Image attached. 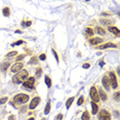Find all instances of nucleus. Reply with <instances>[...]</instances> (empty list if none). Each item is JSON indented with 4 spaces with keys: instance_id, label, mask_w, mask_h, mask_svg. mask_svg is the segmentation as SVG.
Here are the masks:
<instances>
[{
    "instance_id": "f257e3e1",
    "label": "nucleus",
    "mask_w": 120,
    "mask_h": 120,
    "mask_svg": "<svg viewBox=\"0 0 120 120\" xmlns=\"http://www.w3.org/2000/svg\"><path fill=\"white\" fill-rule=\"evenodd\" d=\"M26 79H28V71L27 70H22L19 73H17V75L12 78V82L13 83H23V81H25Z\"/></svg>"
},
{
    "instance_id": "f03ea898",
    "label": "nucleus",
    "mask_w": 120,
    "mask_h": 120,
    "mask_svg": "<svg viewBox=\"0 0 120 120\" xmlns=\"http://www.w3.org/2000/svg\"><path fill=\"white\" fill-rule=\"evenodd\" d=\"M29 101V95L25 94H19L13 97V102L15 104H19V105H22V104H25Z\"/></svg>"
},
{
    "instance_id": "7ed1b4c3",
    "label": "nucleus",
    "mask_w": 120,
    "mask_h": 120,
    "mask_svg": "<svg viewBox=\"0 0 120 120\" xmlns=\"http://www.w3.org/2000/svg\"><path fill=\"white\" fill-rule=\"evenodd\" d=\"M89 95H90L92 102L98 103L100 101V97H99V92H98V89L95 88L94 86H92L90 88V91H89Z\"/></svg>"
},
{
    "instance_id": "20e7f679",
    "label": "nucleus",
    "mask_w": 120,
    "mask_h": 120,
    "mask_svg": "<svg viewBox=\"0 0 120 120\" xmlns=\"http://www.w3.org/2000/svg\"><path fill=\"white\" fill-rule=\"evenodd\" d=\"M100 120H111V114L109 113L107 110L103 109L99 112V115H98Z\"/></svg>"
},
{
    "instance_id": "39448f33",
    "label": "nucleus",
    "mask_w": 120,
    "mask_h": 120,
    "mask_svg": "<svg viewBox=\"0 0 120 120\" xmlns=\"http://www.w3.org/2000/svg\"><path fill=\"white\" fill-rule=\"evenodd\" d=\"M34 83H35V78L34 77H30L27 79V81L23 83V86L26 87V88H28L29 90H31V89L34 88Z\"/></svg>"
},
{
    "instance_id": "423d86ee",
    "label": "nucleus",
    "mask_w": 120,
    "mask_h": 120,
    "mask_svg": "<svg viewBox=\"0 0 120 120\" xmlns=\"http://www.w3.org/2000/svg\"><path fill=\"white\" fill-rule=\"evenodd\" d=\"M109 80H110V84L112 85L114 89L117 88L118 86V83H117V79H116V76L113 72H109Z\"/></svg>"
},
{
    "instance_id": "0eeeda50",
    "label": "nucleus",
    "mask_w": 120,
    "mask_h": 120,
    "mask_svg": "<svg viewBox=\"0 0 120 120\" xmlns=\"http://www.w3.org/2000/svg\"><path fill=\"white\" fill-rule=\"evenodd\" d=\"M39 103H40V98L39 97H35L34 99L31 101V104H30V106H29V109L30 110H33V109H35L38 105H39Z\"/></svg>"
},
{
    "instance_id": "6e6552de",
    "label": "nucleus",
    "mask_w": 120,
    "mask_h": 120,
    "mask_svg": "<svg viewBox=\"0 0 120 120\" xmlns=\"http://www.w3.org/2000/svg\"><path fill=\"white\" fill-rule=\"evenodd\" d=\"M22 69H23V64L22 63H17V64L12 65V67L10 68V71L12 73H19L20 71H22Z\"/></svg>"
},
{
    "instance_id": "1a4fd4ad",
    "label": "nucleus",
    "mask_w": 120,
    "mask_h": 120,
    "mask_svg": "<svg viewBox=\"0 0 120 120\" xmlns=\"http://www.w3.org/2000/svg\"><path fill=\"white\" fill-rule=\"evenodd\" d=\"M102 83H103V86L105 87L107 90H109L110 89V80H109V77H107V76H104L103 79H102Z\"/></svg>"
},
{
    "instance_id": "9d476101",
    "label": "nucleus",
    "mask_w": 120,
    "mask_h": 120,
    "mask_svg": "<svg viewBox=\"0 0 120 120\" xmlns=\"http://www.w3.org/2000/svg\"><path fill=\"white\" fill-rule=\"evenodd\" d=\"M117 47V45L116 44H114V43H111V42H108V43H106V44H104V45H101L99 46V49L101 50H103V49H106V48H116Z\"/></svg>"
},
{
    "instance_id": "9b49d317",
    "label": "nucleus",
    "mask_w": 120,
    "mask_h": 120,
    "mask_svg": "<svg viewBox=\"0 0 120 120\" xmlns=\"http://www.w3.org/2000/svg\"><path fill=\"white\" fill-rule=\"evenodd\" d=\"M99 97H100V100L104 101V102H106V101L108 100V95H107V94H106V92L104 91L102 88H100V90H99Z\"/></svg>"
},
{
    "instance_id": "f8f14e48",
    "label": "nucleus",
    "mask_w": 120,
    "mask_h": 120,
    "mask_svg": "<svg viewBox=\"0 0 120 120\" xmlns=\"http://www.w3.org/2000/svg\"><path fill=\"white\" fill-rule=\"evenodd\" d=\"M9 63L8 62H3V63H1V65H0V71L1 72H6L7 69L9 68Z\"/></svg>"
},
{
    "instance_id": "ddd939ff",
    "label": "nucleus",
    "mask_w": 120,
    "mask_h": 120,
    "mask_svg": "<svg viewBox=\"0 0 120 120\" xmlns=\"http://www.w3.org/2000/svg\"><path fill=\"white\" fill-rule=\"evenodd\" d=\"M103 42V39L102 38H92V39L89 40V43H90L91 45H98L100 44V43Z\"/></svg>"
},
{
    "instance_id": "4468645a",
    "label": "nucleus",
    "mask_w": 120,
    "mask_h": 120,
    "mask_svg": "<svg viewBox=\"0 0 120 120\" xmlns=\"http://www.w3.org/2000/svg\"><path fill=\"white\" fill-rule=\"evenodd\" d=\"M91 109H92V114H94V115H97L98 114V111H99V106L97 105V103L94 102H91Z\"/></svg>"
},
{
    "instance_id": "2eb2a0df",
    "label": "nucleus",
    "mask_w": 120,
    "mask_h": 120,
    "mask_svg": "<svg viewBox=\"0 0 120 120\" xmlns=\"http://www.w3.org/2000/svg\"><path fill=\"white\" fill-rule=\"evenodd\" d=\"M108 30L111 32V33L115 34L117 37L119 36V30H118V28H116V27H112V26H110V27L108 28Z\"/></svg>"
},
{
    "instance_id": "dca6fc26",
    "label": "nucleus",
    "mask_w": 120,
    "mask_h": 120,
    "mask_svg": "<svg viewBox=\"0 0 120 120\" xmlns=\"http://www.w3.org/2000/svg\"><path fill=\"white\" fill-rule=\"evenodd\" d=\"M100 23L103 24V25H110V24H113L114 22L112 20H108V19H101Z\"/></svg>"
},
{
    "instance_id": "f3484780",
    "label": "nucleus",
    "mask_w": 120,
    "mask_h": 120,
    "mask_svg": "<svg viewBox=\"0 0 120 120\" xmlns=\"http://www.w3.org/2000/svg\"><path fill=\"white\" fill-rule=\"evenodd\" d=\"M90 119V116H89V113L87 111H84L82 116H81V120H89Z\"/></svg>"
},
{
    "instance_id": "a211bd4d",
    "label": "nucleus",
    "mask_w": 120,
    "mask_h": 120,
    "mask_svg": "<svg viewBox=\"0 0 120 120\" xmlns=\"http://www.w3.org/2000/svg\"><path fill=\"white\" fill-rule=\"evenodd\" d=\"M73 102H74V98H69L68 99V101H67V103H66V108L67 109H70V107H71V105L73 104Z\"/></svg>"
},
{
    "instance_id": "6ab92c4d",
    "label": "nucleus",
    "mask_w": 120,
    "mask_h": 120,
    "mask_svg": "<svg viewBox=\"0 0 120 120\" xmlns=\"http://www.w3.org/2000/svg\"><path fill=\"white\" fill-rule=\"evenodd\" d=\"M49 111H50V101H48L47 104H46V106H45V109H44V114L47 115V114L49 113Z\"/></svg>"
},
{
    "instance_id": "aec40b11",
    "label": "nucleus",
    "mask_w": 120,
    "mask_h": 120,
    "mask_svg": "<svg viewBox=\"0 0 120 120\" xmlns=\"http://www.w3.org/2000/svg\"><path fill=\"white\" fill-rule=\"evenodd\" d=\"M2 13H3L4 17H9L10 15V10L8 7H4L3 10H2Z\"/></svg>"
},
{
    "instance_id": "412c9836",
    "label": "nucleus",
    "mask_w": 120,
    "mask_h": 120,
    "mask_svg": "<svg viewBox=\"0 0 120 120\" xmlns=\"http://www.w3.org/2000/svg\"><path fill=\"white\" fill-rule=\"evenodd\" d=\"M44 80H45V84L47 85V87H51V80H50V78L48 77L47 75L44 77Z\"/></svg>"
},
{
    "instance_id": "4be33fe9",
    "label": "nucleus",
    "mask_w": 120,
    "mask_h": 120,
    "mask_svg": "<svg viewBox=\"0 0 120 120\" xmlns=\"http://www.w3.org/2000/svg\"><path fill=\"white\" fill-rule=\"evenodd\" d=\"M17 54H18V52L15 50V51H10V52H8V53L6 54V58L7 59H11V58H13V56H17Z\"/></svg>"
},
{
    "instance_id": "5701e85b",
    "label": "nucleus",
    "mask_w": 120,
    "mask_h": 120,
    "mask_svg": "<svg viewBox=\"0 0 120 120\" xmlns=\"http://www.w3.org/2000/svg\"><path fill=\"white\" fill-rule=\"evenodd\" d=\"M95 32L101 35H105V30L103 28H101V27H97V28H95Z\"/></svg>"
},
{
    "instance_id": "b1692460",
    "label": "nucleus",
    "mask_w": 120,
    "mask_h": 120,
    "mask_svg": "<svg viewBox=\"0 0 120 120\" xmlns=\"http://www.w3.org/2000/svg\"><path fill=\"white\" fill-rule=\"evenodd\" d=\"M85 34H86V36L90 37V36H92V34H94V31H92V29H90V28H86Z\"/></svg>"
},
{
    "instance_id": "393cba45",
    "label": "nucleus",
    "mask_w": 120,
    "mask_h": 120,
    "mask_svg": "<svg viewBox=\"0 0 120 120\" xmlns=\"http://www.w3.org/2000/svg\"><path fill=\"white\" fill-rule=\"evenodd\" d=\"M37 63H38V58L37 56H32V59L30 60V62H29V64L32 65V64H37Z\"/></svg>"
},
{
    "instance_id": "a878e982",
    "label": "nucleus",
    "mask_w": 120,
    "mask_h": 120,
    "mask_svg": "<svg viewBox=\"0 0 120 120\" xmlns=\"http://www.w3.org/2000/svg\"><path fill=\"white\" fill-rule=\"evenodd\" d=\"M8 101V98L7 97H2V98H0V105H3V104H5Z\"/></svg>"
},
{
    "instance_id": "bb28decb",
    "label": "nucleus",
    "mask_w": 120,
    "mask_h": 120,
    "mask_svg": "<svg viewBox=\"0 0 120 120\" xmlns=\"http://www.w3.org/2000/svg\"><path fill=\"white\" fill-rule=\"evenodd\" d=\"M41 75H42V69L41 68H37L36 69V77L39 78Z\"/></svg>"
},
{
    "instance_id": "cd10ccee",
    "label": "nucleus",
    "mask_w": 120,
    "mask_h": 120,
    "mask_svg": "<svg viewBox=\"0 0 120 120\" xmlns=\"http://www.w3.org/2000/svg\"><path fill=\"white\" fill-rule=\"evenodd\" d=\"M32 25V22L28 21V22H22V26L23 27H30Z\"/></svg>"
},
{
    "instance_id": "c85d7f7f",
    "label": "nucleus",
    "mask_w": 120,
    "mask_h": 120,
    "mask_svg": "<svg viewBox=\"0 0 120 120\" xmlns=\"http://www.w3.org/2000/svg\"><path fill=\"white\" fill-rule=\"evenodd\" d=\"M51 52H52V54H53V56L56 58V62L59 63V56H58V53H56V51L54 50V48H52L51 49Z\"/></svg>"
},
{
    "instance_id": "c756f323",
    "label": "nucleus",
    "mask_w": 120,
    "mask_h": 120,
    "mask_svg": "<svg viewBox=\"0 0 120 120\" xmlns=\"http://www.w3.org/2000/svg\"><path fill=\"white\" fill-rule=\"evenodd\" d=\"M83 102H84V99H83V97H80L78 99V101H77V105L78 106H81L83 104Z\"/></svg>"
},
{
    "instance_id": "7c9ffc66",
    "label": "nucleus",
    "mask_w": 120,
    "mask_h": 120,
    "mask_svg": "<svg viewBox=\"0 0 120 120\" xmlns=\"http://www.w3.org/2000/svg\"><path fill=\"white\" fill-rule=\"evenodd\" d=\"M24 41L23 40H19V41L17 42H15V43H11V46H17V45H21V44H23Z\"/></svg>"
},
{
    "instance_id": "2f4dec72",
    "label": "nucleus",
    "mask_w": 120,
    "mask_h": 120,
    "mask_svg": "<svg viewBox=\"0 0 120 120\" xmlns=\"http://www.w3.org/2000/svg\"><path fill=\"white\" fill-rule=\"evenodd\" d=\"M119 91H117L116 92V94H114V100H115V101H117V102H119Z\"/></svg>"
},
{
    "instance_id": "473e14b6",
    "label": "nucleus",
    "mask_w": 120,
    "mask_h": 120,
    "mask_svg": "<svg viewBox=\"0 0 120 120\" xmlns=\"http://www.w3.org/2000/svg\"><path fill=\"white\" fill-rule=\"evenodd\" d=\"M45 59H46V56L44 53H42V54H40V56H39V60H40V61H45Z\"/></svg>"
},
{
    "instance_id": "72a5a7b5",
    "label": "nucleus",
    "mask_w": 120,
    "mask_h": 120,
    "mask_svg": "<svg viewBox=\"0 0 120 120\" xmlns=\"http://www.w3.org/2000/svg\"><path fill=\"white\" fill-rule=\"evenodd\" d=\"M89 67H90V65H89L88 63H85V64L82 65V68H84V69H87V68H89Z\"/></svg>"
},
{
    "instance_id": "f704fd0d",
    "label": "nucleus",
    "mask_w": 120,
    "mask_h": 120,
    "mask_svg": "<svg viewBox=\"0 0 120 120\" xmlns=\"http://www.w3.org/2000/svg\"><path fill=\"white\" fill-rule=\"evenodd\" d=\"M25 58V56L24 54H20V56H18V58H17V61H21L22 59H24Z\"/></svg>"
},
{
    "instance_id": "c9c22d12",
    "label": "nucleus",
    "mask_w": 120,
    "mask_h": 120,
    "mask_svg": "<svg viewBox=\"0 0 120 120\" xmlns=\"http://www.w3.org/2000/svg\"><path fill=\"white\" fill-rule=\"evenodd\" d=\"M63 119V114H59L58 117H56V120H62Z\"/></svg>"
},
{
    "instance_id": "e433bc0d",
    "label": "nucleus",
    "mask_w": 120,
    "mask_h": 120,
    "mask_svg": "<svg viewBox=\"0 0 120 120\" xmlns=\"http://www.w3.org/2000/svg\"><path fill=\"white\" fill-rule=\"evenodd\" d=\"M99 64H100V67L102 68V67H104V65H105V62H104L103 60H102V61H101V62L99 63Z\"/></svg>"
},
{
    "instance_id": "4c0bfd02",
    "label": "nucleus",
    "mask_w": 120,
    "mask_h": 120,
    "mask_svg": "<svg viewBox=\"0 0 120 120\" xmlns=\"http://www.w3.org/2000/svg\"><path fill=\"white\" fill-rule=\"evenodd\" d=\"M8 120H15V116H13V115H10V116L8 117Z\"/></svg>"
},
{
    "instance_id": "58836bf2",
    "label": "nucleus",
    "mask_w": 120,
    "mask_h": 120,
    "mask_svg": "<svg viewBox=\"0 0 120 120\" xmlns=\"http://www.w3.org/2000/svg\"><path fill=\"white\" fill-rule=\"evenodd\" d=\"M115 116H116V117H119V113H118V111H115Z\"/></svg>"
},
{
    "instance_id": "ea45409f",
    "label": "nucleus",
    "mask_w": 120,
    "mask_h": 120,
    "mask_svg": "<svg viewBox=\"0 0 120 120\" xmlns=\"http://www.w3.org/2000/svg\"><path fill=\"white\" fill-rule=\"evenodd\" d=\"M15 33H18V34H21V33H22V32L20 31V30H17V31H15Z\"/></svg>"
},
{
    "instance_id": "a19ab883",
    "label": "nucleus",
    "mask_w": 120,
    "mask_h": 120,
    "mask_svg": "<svg viewBox=\"0 0 120 120\" xmlns=\"http://www.w3.org/2000/svg\"><path fill=\"white\" fill-rule=\"evenodd\" d=\"M28 120H35V119H34V118H33V117H32V118H29V119H28Z\"/></svg>"
},
{
    "instance_id": "79ce46f5",
    "label": "nucleus",
    "mask_w": 120,
    "mask_h": 120,
    "mask_svg": "<svg viewBox=\"0 0 120 120\" xmlns=\"http://www.w3.org/2000/svg\"><path fill=\"white\" fill-rule=\"evenodd\" d=\"M42 120H43V119H42Z\"/></svg>"
}]
</instances>
